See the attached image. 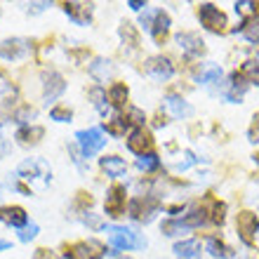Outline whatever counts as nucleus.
<instances>
[{
	"mask_svg": "<svg viewBox=\"0 0 259 259\" xmlns=\"http://www.w3.org/2000/svg\"><path fill=\"white\" fill-rule=\"evenodd\" d=\"M75 142L80 146L82 156L85 158H92L95 153L104 149V144H106V135H104L102 127H88V130H80V132H75Z\"/></svg>",
	"mask_w": 259,
	"mask_h": 259,
	"instance_id": "nucleus-1",
	"label": "nucleus"
},
{
	"mask_svg": "<svg viewBox=\"0 0 259 259\" xmlns=\"http://www.w3.org/2000/svg\"><path fill=\"white\" fill-rule=\"evenodd\" d=\"M196 14H198V19H200V24H203L207 31H212V33H224L226 26H229L226 14L222 12L219 7L212 5V3H203V5H198Z\"/></svg>",
	"mask_w": 259,
	"mask_h": 259,
	"instance_id": "nucleus-2",
	"label": "nucleus"
},
{
	"mask_svg": "<svg viewBox=\"0 0 259 259\" xmlns=\"http://www.w3.org/2000/svg\"><path fill=\"white\" fill-rule=\"evenodd\" d=\"M106 233H109V245L113 247V250H120V252H127V250H137V247L144 245V240L137 236L135 231H130V229H125V226H109L106 229Z\"/></svg>",
	"mask_w": 259,
	"mask_h": 259,
	"instance_id": "nucleus-3",
	"label": "nucleus"
},
{
	"mask_svg": "<svg viewBox=\"0 0 259 259\" xmlns=\"http://www.w3.org/2000/svg\"><path fill=\"white\" fill-rule=\"evenodd\" d=\"M64 250H66L68 259H102L104 252H106V247H104L99 240H95V238L71 243V245H66Z\"/></svg>",
	"mask_w": 259,
	"mask_h": 259,
	"instance_id": "nucleus-4",
	"label": "nucleus"
},
{
	"mask_svg": "<svg viewBox=\"0 0 259 259\" xmlns=\"http://www.w3.org/2000/svg\"><path fill=\"white\" fill-rule=\"evenodd\" d=\"M236 231H238L240 240L245 245L252 247L254 240H257V231H259V217L252 210H240L238 217H236Z\"/></svg>",
	"mask_w": 259,
	"mask_h": 259,
	"instance_id": "nucleus-5",
	"label": "nucleus"
},
{
	"mask_svg": "<svg viewBox=\"0 0 259 259\" xmlns=\"http://www.w3.org/2000/svg\"><path fill=\"white\" fill-rule=\"evenodd\" d=\"M127 149L132 151V153H137V156H149V153H153V149H156V142H153V135H151L146 127H137L130 132L127 137Z\"/></svg>",
	"mask_w": 259,
	"mask_h": 259,
	"instance_id": "nucleus-6",
	"label": "nucleus"
},
{
	"mask_svg": "<svg viewBox=\"0 0 259 259\" xmlns=\"http://www.w3.org/2000/svg\"><path fill=\"white\" fill-rule=\"evenodd\" d=\"M125 205H127V191H125L123 184H113L106 193V200H104V210L111 217H120L125 212Z\"/></svg>",
	"mask_w": 259,
	"mask_h": 259,
	"instance_id": "nucleus-7",
	"label": "nucleus"
},
{
	"mask_svg": "<svg viewBox=\"0 0 259 259\" xmlns=\"http://www.w3.org/2000/svg\"><path fill=\"white\" fill-rule=\"evenodd\" d=\"M158 200L153 196H139L130 203V214L137 219V222H151L153 212L158 210Z\"/></svg>",
	"mask_w": 259,
	"mask_h": 259,
	"instance_id": "nucleus-8",
	"label": "nucleus"
},
{
	"mask_svg": "<svg viewBox=\"0 0 259 259\" xmlns=\"http://www.w3.org/2000/svg\"><path fill=\"white\" fill-rule=\"evenodd\" d=\"M64 90H66V80H64L62 73H57V71L45 73V82H42V97H45V102L59 99L64 95Z\"/></svg>",
	"mask_w": 259,
	"mask_h": 259,
	"instance_id": "nucleus-9",
	"label": "nucleus"
},
{
	"mask_svg": "<svg viewBox=\"0 0 259 259\" xmlns=\"http://www.w3.org/2000/svg\"><path fill=\"white\" fill-rule=\"evenodd\" d=\"M149 31H151V35H153V40H156L158 45H163V42L167 40V35H170V14L165 12V10H156Z\"/></svg>",
	"mask_w": 259,
	"mask_h": 259,
	"instance_id": "nucleus-10",
	"label": "nucleus"
},
{
	"mask_svg": "<svg viewBox=\"0 0 259 259\" xmlns=\"http://www.w3.org/2000/svg\"><path fill=\"white\" fill-rule=\"evenodd\" d=\"M0 222L14 229H24L28 226V214L19 205H7V207H0Z\"/></svg>",
	"mask_w": 259,
	"mask_h": 259,
	"instance_id": "nucleus-11",
	"label": "nucleus"
},
{
	"mask_svg": "<svg viewBox=\"0 0 259 259\" xmlns=\"http://www.w3.org/2000/svg\"><path fill=\"white\" fill-rule=\"evenodd\" d=\"M177 42L182 45V50L186 52V57H200L205 55V42L203 38L193 31H184V33L177 35Z\"/></svg>",
	"mask_w": 259,
	"mask_h": 259,
	"instance_id": "nucleus-12",
	"label": "nucleus"
},
{
	"mask_svg": "<svg viewBox=\"0 0 259 259\" xmlns=\"http://www.w3.org/2000/svg\"><path fill=\"white\" fill-rule=\"evenodd\" d=\"M144 71L151 75H156V78H160V80H167L172 73H175V66H172V62L167 59V57H151L149 62L144 64Z\"/></svg>",
	"mask_w": 259,
	"mask_h": 259,
	"instance_id": "nucleus-13",
	"label": "nucleus"
},
{
	"mask_svg": "<svg viewBox=\"0 0 259 259\" xmlns=\"http://www.w3.org/2000/svg\"><path fill=\"white\" fill-rule=\"evenodd\" d=\"M64 12L73 21H78V24H88L92 19L95 5L92 3H64Z\"/></svg>",
	"mask_w": 259,
	"mask_h": 259,
	"instance_id": "nucleus-14",
	"label": "nucleus"
},
{
	"mask_svg": "<svg viewBox=\"0 0 259 259\" xmlns=\"http://www.w3.org/2000/svg\"><path fill=\"white\" fill-rule=\"evenodd\" d=\"M28 42L21 40V38H7V40L0 42V57L3 59H19V57L26 55Z\"/></svg>",
	"mask_w": 259,
	"mask_h": 259,
	"instance_id": "nucleus-15",
	"label": "nucleus"
},
{
	"mask_svg": "<svg viewBox=\"0 0 259 259\" xmlns=\"http://www.w3.org/2000/svg\"><path fill=\"white\" fill-rule=\"evenodd\" d=\"M42 137H45V130H42L40 125H21V127L17 130V142H19L21 146H35Z\"/></svg>",
	"mask_w": 259,
	"mask_h": 259,
	"instance_id": "nucleus-16",
	"label": "nucleus"
},
{
	"mask_svg": "<svg viewBox=\"0 0 259 259\" xmlns=\"http://www.w3.org/2000/svg\"><path fill=\"white\" fill-rule=\"evenodd\" d=\"M109 104L113 106V109H127V97H130V90L125 82L116 80L113 85L109 88Z\"/></svg>",
	"mask_w": 259,
	"mask_h": 259,
	"instance_id": "nucleus-17",
	"label": "nucleus"
},
{
	"mask_svg": "<svg viewBox=\"0 0 259 259\" xmlns=\"http://www.w3.org/2000/svg\"><path fill=\"white\" fill-rule=\"evenodd\" d=\"M99 165H102V170L109 175V177H123L125 170H127V163H125L120 156H104L102 160H99Z\"/></svg>",
	"mask_w": 259,
	"mask_h": 259,
	"instance_id": "nucleus-18",
	"label": "nucleus"
},
{
	"mask_svg": "<svg viewBox=\"0 0 259 259\" xmlns=\"http://www.w3.org/2000/svg\"><path fill=\"white\" fill-rule=\"evenodd\" d=\"M200 243H198L196 238H191V240H182V243H177L175 245V254H179L182 259H198L200 257Z\"/></svg>",
	"mask_w": 259,
	"mask_h": 259,
	"instance_id": "nucleus-19",
	"label": "nucleus"
},
{
	"mask_svg": "<svg viewBox=\"0 0 259 259\" xmlns=\"http://www.w3.org/2000/svg\"><path fill=\"white\" fill-rule=\"evenodd\" d=\"M90 73L95 75L99 82H104L106 78H111V75H113V64H111L109 59H102V57H97L95 62L90 64Z\"/></svg>",
	"mask_w": 259,
	"mask_h": 259,
	"instance_id": "nucleus-20",
	"label": "nucleus"
},
{
	"mask_svg": "<svg viewBox=\"0 0 259 259\" xmlns=\"http://www.w3.org/2000/svg\"><path fill=\"white\" fill-rule=\"evenodd\" d=\"M118 33H120V38H123V42L127 45V48H132V50L139 48V31H137L130 21H123V24H120Z\"/></svg>",
	"mask_w": 259,
	"mask_h": 259,
	"instance_id": "nucleus-21",
	"label": "nucleus"
},
{
	"mask_svg": "<svg viewBox=\"0 0 259 259\" xmlns=\"http://www.w3.org/2000/svg\"><path fill=\"white\" fill-rule=\"evenodd\" d=\"M207 247H210V252L214 254V257L219 259H231L233 257V247L226 245L222 238H217V236H212L210 240H207Z\"/></svg>",
	"mask_w": 259,
	"mask_h": 259,
	"instance_id": "nucleus-22",
	"label": "nucleus"
},
{
	"mask_svg": "<svg viewBox=\"0 0 259 259\" xmlns=\"http://www.w3.org/2000/svg\"><path fill=\"white\" fill-rule=\"evenodd\" d=\"M240 33L245 35L250 42L259 45V17H247L243 21V26H240Z\"/></svg>",
	"mask_w": 259,
	"mask_h": 259,
	"instance_id": "nucleus-23",
	"label": "nucleus"
},
{
	"mask_svg": "<svg viewBox=\"0 0 259 259\" xmlns=\"http://www.w3.org/2000/svg\"><path fill=\"white\" fill-rule=\"evenodd\" d=\"M167 109L172 111V116H177V118H189L193 113L191 106L184 99H179V97H167Z\"/></svg>",
	"mask_w": 259,
	"mask_h": 259,
	"instance_id": "nucleus-24",
	"label": "nucleus"
},
{
	"mask_svg": "<svg viewBox=\"0 0 259 259\" xmlns=\"http://www.w3.org/2000/svg\"><path fill=\"white\" fill-rule=\"evenodd\" d=\"M130 127H132V125L127 123V118H125V116H113L109 123H106V132H109V135H113V137H123Z\"/></svg>",
	"mask_w": 259,
	"mask_h": 259,
	"instance_id": "nucleus-25",
	"label": "nucleus"
},
{
	"mask_svg": "<svg viewBox=\"0 0 259 259\" xmlns=\"http://www.w3.org/2000/svg\"><path fill=\"white\" fill-rule=\"evenodd\" d=\"M224 219H226V203H222V200H217V198L212 196V200H210V222L212 224H217V226H222L224 224Z\"/></svg>",
	"mask_w": 259,
	"mask_h": 259,
	"instance_id": "nucleus-26",
	"label": "nucleus"
},
{
	"mask_svg": "<svg viewBox=\"0 0 259 259\" xmlns=\"http://www.w3.org/2000/svg\"><path fill=\"white\" fill-rule=\"evenodd\" d=\"M238 73L243 75V80L252 82V85H259V62H254V59L245 62L243 66L238 68Z\"/></svg>",
	"mask_w": 259,
	"mask_h": 259,
	"instance_id": "nucleus-27",
	"label": "nucleus"
},
{
	"mask_svg": "<svg viewBox=\"0 0 259 259\" xmlns=\"http://www.w3.org/2000/svg\"><path fill=\"white\" fill-rule=\"evenodd\" d=\"M90 99L95 102L97 111L106 116V111H109V102H106V99H109V95H106V90L99 88V85H97V88H92V90H90Z\"/></svg>",
	"mask_w": 259,
	"mask_h": 259,
	"instance_id": "nucleus-28",
	"label": "nucleus"
},
{
	"mask_svg": "<svg viewBox=\"0 0 259 259\" xmlns=\"http://www.w3.org/2000/svg\"><path fill=\"white\" fill-rule=\"evenodd\" d=\"M38 167H42V163H38V160H24V163L17 167V175L24 179H31V177H38Z\"/></svg>",
	"mask_w": 259,
	"mask_h": 259,
	"instance_id": "nucleus-29",
	"label": "nucleus"
},
{
	"mask_svg": "<svg viewBox=\"0 0 259 259\" xmlns=\"http://www.w3.org/2000/svg\"><path fill=\"white\" fill-rule=\"evenodd\" d=\"M158 165H160V158L156 156V151H153V153H149V156L137 158V167H139V170H144V172L158 170Z\"/></svg>",
	"mask_w": 259,
	"mask_h": 259,
	"instance_id": "nucleus-30",
	"label": "nucleus"
},
{
	"mask_svg": "<svg viewBox=\"0 0 259 259\" xmlns=\"http://www.w3.org/2000/svg\"><path fill=\"white\" fill-rule=\"evenodd\" d=\"M125 118H127L130 125H135V130L137 127H144V120H146L144 111L137 109V106H127V111H125Z\"/></svg>",
	"mask_w": 259,
	"mask_h": 259,
	"instance_id": "nucleus-31",
	"label": "nucleus"
},
{
	"mask_svg": "<svg viewBox=\"0 0 259 259\" xmlns=\"http://www.w3.org/2000/svg\"><path fill=\"white\" fill-rule=\"evenodd\" d=\"M50 118L57 120V123H68L73 118V111L68 109V106H55V109L50 111Z\"/></svg>",
	"mask_w": 259,
	"mask_h": 259,
	"instance_id": "nucleus-32",
	"label": "nucleus"
},
{
	"mask_svg": "<svg viewBox=\"0 0 259 259\" xmlns=\"http://www.w3.org/2000/svg\"><path fill=\"white\" fill-rule=\"evenodd\" d=\"M198 78H200V82H212V80H217V78H222V68L210 66V68H205V71H198Z\"/></svg>",
	"mask_w": 259,
	"mask_h": 259,
	"instance_id": "nucleus-33",
	"label": "nucleus"
},
{
	"mask_svg": "<svg viewBox=\"0 0 259 259\" xmlns=\"http://www.w3.org/2000/svg\"><path fill=\"white\" fill-rule=\"evenodd\" d=\"M14 118H17V123H28L31 118H35V109L33 106H21V109L14 113Z\"/></svg>",
	"mask_w": 259,
	"mask_h": 259,
	"instance_id": "nucleus-34",
	"label": "nucleus"
},
{
	"mask_svg": "<svg viewBox=\"0 0 259 259\" xmlns=\"http://www.w3.org/2000/svg\"><path fill=\"white\" fill-rule=\"evenodd\" d=\"M35 236H38V224H28V226H24V229L19 231L21 243H28V240H33Z\"/></svg>",
	"mask_w": 259,
	"mask_h": 259,
	"instance_id": "nucleus-35",
	"label": "nucleus"
},
{
	"mask_svg": "<svg viewBox=\"0 0 259 259\" xmlns=\"http://www.w3.org/2000/svg\"><path fill=\"white\" fill-rule=\"evenodd\" d=\"M78 205H82V207H92V203H95V198H92V193L88 191H78Z\"/></svg>",
	"mask_w": 259,
	"mask_h": 259,
	"instance_id": "nucleus-36",
	"label": "nucleus"
},
{
	"mask_svg": "<svg viewBox=\"0 0 259 259\" xmlns=\"http://www.w3.org/2000/svg\"><path fill=\"white\" fill-rule=\"evenodd\" d=\"M82 219H85V224H90L92 229H102V219L95 217V214H85Z\"/></svg>",
	"mask_w": 259,
	"mask_h": 259,
	"instance_id": "nucleus-37",
	"label": "nucleus"
},
{
	"mask_svg": "<svg viewBox=\"0 0 259 259\" xmlns=\"http://www.w3.org/2000/svg\"><path fill=\"white\" fill-rule=\"evenodd\" d=\"M33 259H55V254H52V250H45V247H38L33 254Z\"/></svg>",
	"mask_w": 259,
	"mask_h": 259,
	"instance_id": "nucleus-38",
	"label": "nucleus"
},
{
	"mask_svg": "<svg viewBox=\"0 0 259 259\" xmlns=\"http://www.w3.org/2000/svg\"><path fill=\"white\" fill-rule=\"evenodd\" d=\"M7 149H10V144H7V139H5V137L0 135V158H3V156H5V153H7Z\"/></svg>",
	"mask_w": 259,
	"mask_h": 259,
	"instance_id": "nucleus-39",
	"label": "nucleus"
},
{
	"mask_svg": "<svg viewBox=\"0 0 259 259\" xmlns=\"http://www.w3.org/2000/svg\"><path fill=\"white\" fill-rule=\"evenodd\" d=\"M153 125H158V127L167 125V120H165V113H156V120H153Z\"/></svg>",
	"mask_w": 259,
	"mask_h": 259,
	"instance_id": "nucleus-40",
	"label": "nucleus"
},
{
	"mask_svg": "<svg viewBox=\"0 0 259 259\" xmlns=\"http://www.w3.org/2000/svg\"><path fill=\"white\" fill-rule=\"evenodd\" d=\"M127 5L132 7V10H142V7H146V3H142V0H130Z\"/></svg>",
	"mask_w": 259,
	"mask_h": 259,
	"instance_id": "nucleus-41",
	"label": "nucleus"
},
{
	"mask_svg": "<svg viewBox=\"0 0 259 259\" xmlns=\"http://www.w3.org/2000/svg\"><path fill=\"white\" fill-rule=\"evenodd\" d=\"M10 245H12L10 240H3V238H0V250H7V247H10Z\"/></svg>",
	"mask_w": 259,
	"mask_h": 259,
	"instance_id": "nucleus-42",
	"label": "nucleus"
},
{
	"mask_svg": "<svg viewBox=\"0 0 259 259\" xmlns=\"http://www.w3.org/2000/svg\"><path fill=\"white\" fill-rule=\"evenodd\" d=\"M252 10H254V17L259 14V3H252Z\"/></svg>",
	"mask_w": 259,
	"mask_h": 259,
	"instance_id": "nucleus-43",
	"label": "nucleus"
},
{
	"mask_svg": "<svg viewBox=\"0 0 259 259\" xmlns=\"http://www.w3.org/2000/svg\"><path fill=\"white\" fill-rule=\"evenodd\" d=\"M252 125H254V127H259V111L254 113V123H252Z\"/></svg>",
	"mask_w": 259,
	"mask_h": 259,
	"instance_id": "nucleus-44",
	"label": "nucleus"
},
{
	"mask_svg": "<svg viewBox=\"0 0 259 259\" xmlns=\"http://www.w3.org/2000/svg\"><path fill=\"white\" fill-rule=\"evenodd\" d=\"M62 259H68V257H62Z\"/></svg>",
	"mask_w": 259,
	"mask_h": 259,
	"instance_id": "nucleus-45",
	"label": "nucleus"
}]
</instances>
